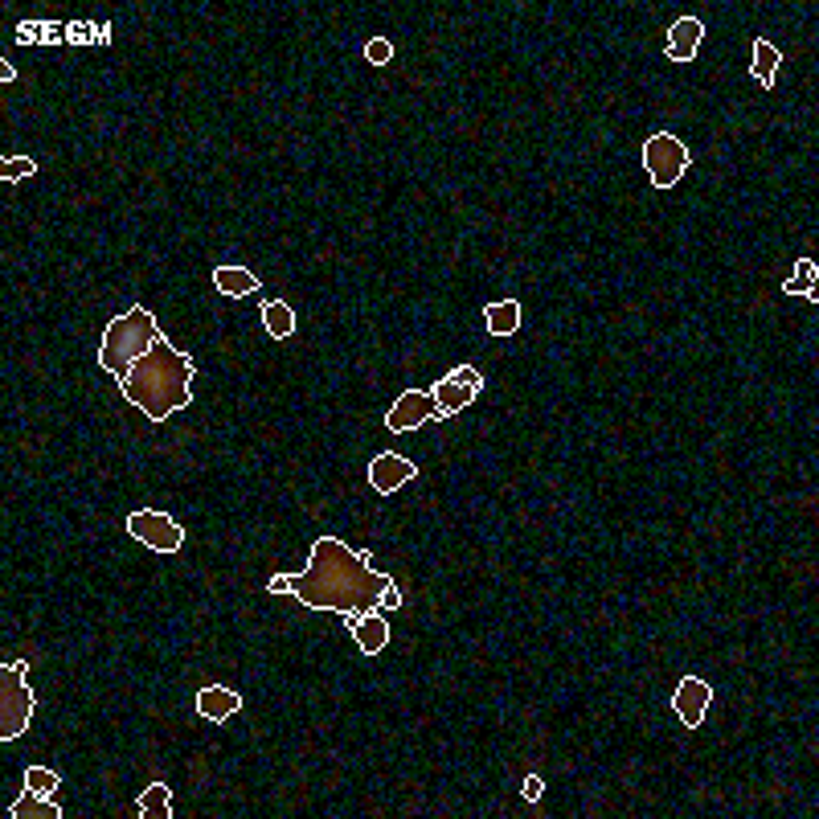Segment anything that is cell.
I'll return each instance as SVG.
<instances>
[{
  "mask_svg": "<svg viewBox=\"0 0 819 819\" xmlns=\"http://www.w3.org/2000/svg\"><path fill=\"white\" fill-rule=\"evenodd\" d=\"M390 586L394 578L377 574L369 553L349 549L340 537H316L304 574H275L267 582L271 594H291L299 607L312 611H336L349 627L365 611H377Z\"/></svg>",
  "mask_w": 819,
  "mask_h": 819,
  "instance_id": "obj_1",
  "label": "cell"
},
{
  "mask_svg": "<svg viewBox=\"0 0 819 819\" xmlns=\"http://www.w3.org/2000/svg\"><path fill=\"white\" fill-rule=\"evenodd\" d=\"M263 324L275 340H287L295 332V312L283 304V299H271V304H263Z\"/></svg>",
  "mask_w": 819,
  "mask_h": 819,
  "instance_id": "obj_18",
  "label": "cell"
},
{
  "mask_svg": "<svg viewBox=\"0 0 819 819\" xmlns=\"http://www.w3.org/2000/svg\"><path fill=\"white\" fill-rule=\"evenodd\" d=\"M13 819H62V807L50 803V795H33V791H21V799L9 807Z\"/></svg>",
  "mask_w": 819,
  "mask_h": 819,
  "instance_id": "obj_17",
  "label": "cell"
},
{
  "mask_svg": "<svg viewBox=\"0 0 819 819\" xmlns=\"http://www.w3.org/2000/svg\"><path fill=\"white\" fill-rule=\"evenodd\" d=\"M484 390V377L476 373V365H459L451 369L447 377H439L435 385H430V398H435L439 406V418H451L459 410H467L471 402H476V394Z\"/></svg>",
  "mask_w": 819,
  "mask_h": 819,
  "instance_id": "obj_7",
  "label": "cell"
},
{
  "mask_svg": "<svg viewBox=\"0 0 819 819\" xmlns=\"http://www.w3.org/2000/svg\"><path fill=\"white\" fill-rule=\"evenodd\" d=\"M156 336H160V324H156V316L148 312V308H127L119 320H111L107 324V332H103V344H99V365L119 381V377H127V369H132L152 344H156Z\"/></svg>",
  "mask_w": 819,
  "mask_h": 819,
  "instance_id": "obj_3",
  "label": "cell"
},
{
  "mask_svg": "<svg viewBox=\"0 0 819 819\" xmlns=\"http://www.w3.org/2000/svg\"><path fill=\"white\" fill-rule=\"evenodd\" d=\"M365 58H369L373 66H385V62L394 58V46H390V41H385V37H373L369 46H365Z\"/></svg>",
  "mask_w": 819,
  "mask_h": 819,
  "instance_id": "obj_23",
  "label": "cell"
},
{
  "mask_svg": "<svg viewBox=\"0 0 819 819\" xmlns=\"http://www.w3.org/2000/svg\"><path fill=\"white\" fill-rule=\"evenodd\" d=\"M701 41H705V21L701 17L672 21V29H668V58L672 62H693L697 50H701Z\"/></svg>",
  "mask_w": 819,
  "mask_h": 819,
  "instance_id": "obj_11",
  "label": "cell"
},
{
  "mask_svg": "<svg viewBox=\"0 0 819 819\" xmlns=\"http://www.w3.org/2000/svg\"><path fill=\"white\" fill-rule=\"evenodd\" d=\"M541 791H545L541 774H529V779L521 783V795H525V803H537V799H541Z\"/></svg>",
  "mask_w": 819,
  "mask_h": 819,
  "instance_id": "obj_24",
  "label": "cell"
},
{
  "mask_svg": "<svg viewBox=\"0 0 819 819\" xmlns=\"http://www.w3.org/2000/svg\"><path fill=\"white\" fill-rule=\"evenodd\" d=\"M414 476H418V467H414L406 455H398V451H381V455L369 463V484H373L381 496L398 492V488L410 484Z\"/></svg>",
  "mask_w": 819,
  "mask_h": 819,
  "instance_id": "obj_10",
  "label": "cell"
},
{
  "mask_svg": "<svg viewBox=\"0 0 819 819\" xmlns=\"http://www.w3.org/2000/svg\"><path fill=\"white\" fill-rule=\"evenodd\" d=\"M349 631H353L357 648H361L365 656H377V652L385 648V643H390V623H385L377 611H365V615H361V619H357Z\"/></svg>",
  "mask_w": 819,
  "mask_h": 819,
  "instance_id": "obj_13",
  "label": "cell"
},
{
  "mask_svg": "<svg viewBox=\"0 0 819 819\" xmlns=\"http://www.w3.org/2000/svg\"><path fill=\"white\" fill-rule=\"evenodd\" d=\"M0 78H5V82H17V66H13V62H0Z\"/></svg>",
  "mask_w": 819,
  "mask_h": 819,
  "instance_id": "obj_25",
  "label": "cell"
},
{
  "mask_svg": "<svg viewBox=\"0 0 819 819\" xmlns=\"http://www.w3.org/2000/svg\"><path fill=\"white\" fill-rule=\"evenodd\" d=\"M238 709H242V697L226 684H209V688L197 693V713L209 717V721H230Z\"/></svg>",
  "mask_w": 819,
  "mask_h": 819,
  "instance_id": "obj_12",
  "label": "cell"
},
{
  "mask_svg": "<svg viewBox=\"0 0 819 819\" xmlns=\"http://www.w3.org/2000/svg\"><path fill=\"white\" fill-rule=\"evenodd\" d=\"M709 701H713V688L701 676H684L676 684V693H672V709L684 721V729H701V721L709 713Z\"/></svg>",
  "mask_w": 819,
  "mask_h": 819,
  "instance_id": "obj_9",
  "label": "cell"
},
{
  "mask_svg": "<svg viewBox=\"0 0 819 819\" xmlns=\"http://www.w3.org/2000/svg\"><path fill=\"white\" fill-rule=\"evenodd\" d=\"M779 66H783V50H774L766 37H758V41H754V62H750L754 82H758V86H774V74H779Z\"/></svg>",
  "mask_w": 819,
  "mask_h": 819,
  "instance_id": "obj_15",
  "label": "cell"
},
{
  "mask_svg": "<svg viewBox=\"0 0 819 819\" xmlns=\"http://www.w3.org/2000/svg\"><path fill=\"white\" fill-rule=\"evenodd\" d=\"M58 783H62V779H58L50 766H25V791H33V795H54Z\"/></svg>",
  "mask_w": 819,
  "mask_h": 819,
  "instance_id": "obj_21",
  "label": "cell"
},
{
  "mask_svg": "<svg viewBox=\"0 0 819 819\" xmlns=\"http://www.w3.org/2000/svg\"><path fill=\"white\" fill-rule=\"evenodd\" d=\"M815 263H811V258H799V263H795V279H787L783 283V291L787 295H807V299H815Z\"/></svg>",
  "mask_w": 819,
  "mask_h": 819,
  "instance_id": "obj_20",
  "label": "cell"
},
{
  "mask_svg": "<svg viewBox=\"0 0 819 819\" xmlns=\"http://www.w3.org/2000/svg\"><path fill=\"white\" fill-rule=\"evenodd\" d=\"M33 172H37V160H29V156L0 160V177H5V181H21V177H33Z\"/></svg>",
  "mask_w": 819,
  "mask_h": 819,
  "instance_id": "obj_22",
  "label": "cell"
},
{
  "mask_svg": "<svg viewBox=\"0 0 819 819\" xmlns=\"http://www.w3.org/2000/svg\"><path fill=\"white\" fill-rule=\"evenodd\" d=\"M213 287H218L222 295H230V299H242V295L263 287V279H254L246 267H213Z\"/></svg>",
  "mask_w": 819,
  "mask_h": 819,
  "instance_id": "obj_14",
  "label": "cell"
},
{
  "mask_svg": "<svg viewBox=\"0 0 819 819\" xmlns=\"http://www.w3.org/2000/svg\"><path fill=\"white\" fill-rule=\"evenodd\" d=\"M484 324L492 336H512L521 328V304L516 299H500V304H488L484 308Z\"/></svg>",
  "mask_w": 819,
  "mask_h": 819,
  "instance_id": "obj_16",
  "label": "cell"
},
{
  "mask_svg": "<svg viewBox=\"0 0 819 819\" xmlns=\"http://www.w3.org/2000/svg\"><path fill=\"white\" fill-rule=\"evenodd\" d=\"M430 418H439V406L430 398V390H406L390 410H385V430H390V435H410V430L426 426Z\"/></svg>",
  "mask_w": 819,
  "mask_h": 819,
  "instance_id": "obj_8",
  "label": "cell"
},
{
  "mask_svg": "<svg viewBox=\"0 0 819 819\" xmlns=\"http://www.w3.org/2000/svg\"><path fill=\"white\" fill-rule=\"evenodd\" d=\"M639 164H643V172H648V181L656 185V189H672L684 172H688V164H693V156H688V148L672 136V132H656L648 144L639 148Z\"/></svg>",
  "mask_w": 819,
  "mask_h": 819,
  "instance_id": "obj_5",
  "label": "cell"
},
{
  "mask_svg": "<svg viewBox=\"0 0 819 819\" xmlns=\"http://www.w3.org/2000/svg\"><path fill=\"white\" fill-rule=\"evenodd\" d=\"M127 533L156 553H177L185 545V529L172 521L168 512H156V508H136L127 516Z\"/></svg>",
  "mask_w": 819,
  "mask_h": 819,
  "instance_id": "obj_6",
  "label": "cell"
},
{
  "mask_svg": "<svg viewBox=\"0 0 819 819\" xmlns=\"http://www.w3.org/2000/svg\"><path fill=\"white\" fill-rule=\"evenodd\" d=\"M25 672V660H9L0 668V742H17L33 721V693L25 684Z\"/></svg>",
  "mask_w": 819,
  "mask_h": 819,
  "instance_id": "obj_4",
  "label": "cell"
},
{
  "mask_svg": "<svg viewBox=\"0 0 819 819\" xmlns=\"http://www.w3.org/2000/svg\"><path fill=\"white\" fill-rule=\"evenodd\" d=\"M140 815L148 819H172V791L164 783H152L144 795H140Z\"/></svg>",
  "mask_w": 819,
  "mask_h": 819,
  "instance_id": "obj_19",
  "label": "cell"
},
{
  "mask_svg": "<svg viewBox=\"0 0 819 819\" xmlns=\"http://www.w3.org/2000/svg\"><path fill=\"white\" fill-rule=\"evenodd\" d=\"M193 373H197L193 357H185L177 344L160 332L152 349L127 369V377H119V390L152 422H164L168 414H177L193 402Z\"/></svg>",
  "mask_w": 819,
  "mask_h": 819,
  "instance_id": "obj_2",
  "label": "cell"
}]
</instances>
